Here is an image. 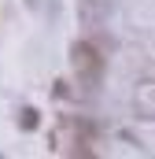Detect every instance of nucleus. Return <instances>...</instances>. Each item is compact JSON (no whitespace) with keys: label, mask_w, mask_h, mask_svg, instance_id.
Masks as SVG:
<instances>
[{"label":"nucleus","mask_w":155,"mask_h":159,"mask_svg":"<svg viewBox=\"0 0 155 159\" xmlns=\"http://www.w3.org/2000/svg\"><path fill=\"white\" fill-rule=\"evenodd\" d=\"M55 96H63V100H67V96H70V85H67V81H63V78L55 81Z\"/></svg>","instance_id":"obj_4"},{"label":"nucleus","mask_w":155,"mask_h":159,"mask_svg":"<svg viewBox=\"0 0 155 159\" xmlns=\"http://www.w3.org/2000/svg\"><path fill=\"white\" fill-rule=\"evenodd\" d=\"M70 63H74V70H78L81 89H96V85H100V78H104V52H100L92 41H74Z\"/></svg>","instance_id":"obj_1"},{"label":"nucleus","mask_w":155,"mask_h":159,"mask_svg":"<svg viewBox=\"0 0 155 159\" xmlns=\"http://www.w3.org/2000/svg\"><path fill=\"white\" fill-rule=\"evenodd\" d=\"M37 126H41L37 107H22V129H37Z\"/></svg>","instance_id":"obj_2"},{"label":"nucleus","mask_w":155,"mask_h":159,"mask_svg":"<svg viewBox=\"0 0 155 159\" xmlns=\"http://www.w3.org/2000/svg\"><path fill=\"white\" fill-rule=\"evenodd\" d=\"M74 159H100V156H96L89 144H78V148H74Z\"/></svg>","instance_id":"obj_3"}]
</instances>
